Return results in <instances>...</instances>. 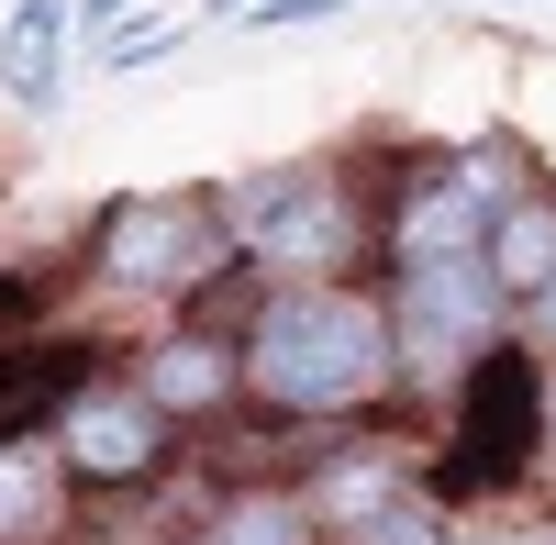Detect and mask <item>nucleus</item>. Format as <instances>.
I'll return each mask as SVG.
<instances>
[{
  "instance_id": "nucleus-1",
  "label": "nucleus",
  "mask_w": 556,
  "mask_h": 545,
  "mask_svg": "<svg viewBox=\"0 0 556 545\" xmlns=\"http://www.w3.org/2000/svg\"><path fill=\"white\" fill-rule=\"evenodd\" d=\"M245 401L278 423H356V413H379V401L401 390L390 368V312L367 301L356 279H290V290H267L245 312Z\"/></svg>"
},
{
  "instance_id": "nucleus-2",
  "label": "nucleus",
  "mask_w": 556,
  "mask_h": 545,
  "mask_svg": "<svg viewBox=\"0 0 556 545\" xmlns=\"http://www.w3.org/2000/svg\"><path fill=\"white\" fill-rule=\"evenodd\" d=\"M212 201L235 223V256L267 290L345 279V267H367V245H379V201H367L345 167H256L235 190H212Z\"/></svg>"
},
{
  "instance_id": "nucleus-3",
  "label": "nucleus",
  "mask_w": 556,
  "mask_h": 545,
  "mask_svg": "<svg viewBox=\"0 0 556 545\" xmlns=\"http://www.w3.org/2000/svg\"><path fill=\"white\" fill-rule=\"evenodd\" d=\"M89 290L101 301H201L235 279V223H223L212 190H134L89 223Z\"/></svg>"
},
{
  "instance_id": "nucleus-4",
  "label": "nucleus",
  "mask_w": 556,
  "mask_h": 545,
  "mask_svg": "<svg viewBox=\"0 0 556 545\" xmlns=\"http://www.w3.org/2000/svg\"><path fill=\"white\" fill-rule=\"evenodd\" d=\"M456 423H445V457H434V502H490V490L534 479V457L556 445V401H545V356L501 334L468 379L445 390Z\"/></svg>"
},
{
  "instance_id": "nucleus-5",
  "label": "nucleus",
  "mask_w": 556,
  "mask_h": 545,
  "mask_svg": "<svg viewBox=\"0 0 556 545\" xmlns=\"http://www.w3.org/2000/svg\"><path fill=\"white\" fill-rule=\"evenodd\" d=\"M379 312H390L401 390H456L501 334H513V301H501L490 256H412V267H390V301Z\"/></svg>"
},
{
  "instance_id": "nucleus-6",
  "label": "nucleus",
  "mask_w": 556,
  "mask_h": 545,
  "mask_svg": "<svg viewBox=\"0 0 556 545\" xmlns=\"http://www.w3.org/2000/svg\"><path fill=\"white\" fill-rule=\"evenodd\" d=\"M523 190V156L513 145H468V156H434L424 178H401V201L379 212V256L412 267V256H479L490 212Z\"/></svg>"
},
{
  "instance_id": "nucleus-7",
  "label": "nucleus",
  "mask_w": 556,
  "mask_h": 545,
  "mask_svg": "<svg viewBox=\"0 0 556 545\" xmlns=\"http://www.w3.org/2000/svg\"><path fill=\"white\" fill-rule=\"evenodd\" d=\"M167 434L178 423L134 379H78L56 413H45V445H56L67 490H146V479H167V457H178Z\"/></svg>"
},
{
  "instance_id": "nucleus-8",
  "label": "nucleus",
  "mask_w": 556,
  "mask_h": 545,
  "mask_svg": "<svg viewBox=\"0 0 556 545\" xmlns=\"http://www.w3.org/2000/svg\"><path fill=\"white\" fill-rule=\"evenodd\" d=\"M134 390H146L167 423H212V413L245 401V356H235V334H212V324H167L146 356H134Z\"/></svg>"
},
{
  "instance_id": "nucleus-9",
  "label": "nucleus",
  "mask_w": 556,
  "mask_h": 545,
  "mask_svg": "<svg viewBox=\"0 0 556 545\" xmlns=\"http://www.w3.org/2000/svg\"><path fill=\"white\" fill-rule=\"evenodd\" d=\"M401 490H412V457H390V445H323V468L301 479V512H312V534H356Z\"/></svg>"
},
{
  "instance_id": "nucleus-10",
  "label": "nucleus",
  "mask_w": 556,
  "mask_h": 545,
  "mask_svg": "<svg viewBox=\"0 0 556 545\" xmlns=\"http://www.w3.org/2000/svg\"><path fill=\"white\" fill-rule=\"evenodd\" d=\"M56 89H67V0H12L0 12V101L56 112Z\"/></svg>"
},
{
  "instance_id": "nucleus-11",
  "label": "nucleus",
  "mask_w": 556,
  "mask_h": 545,
  "mask_svg": "<svg viewBox=\"0 0 556 545\" xmlns=\"http://www.w3.org/2000/svg\"><path fill=\"white\" fill-rule=\"evenodd\" d=\"M479 256H490V279H501V301H534L545 279H556V190H523L490 212V235H479Z\"/></svg>"
},
{
  "instance_id": "nucleus-12",
  "label": "nucleus",
  "mask_w": 556,
  "mask_h": 545,
  "mask_svg": "<svg viewBox=\"0 0 556 545\" xmlns=\"http://www.w3.org/2000/svg\"><path fill=\"white\" fill-rule=\"evenodd\" d=\"M67 523V468L45 434H0V545H45Z\"/></svg>"
},
{
  "instance_id": "nucleus-13",
  "label": "nucleus",
  "mask_w": 556,
  "mask_h": 545,
  "mask_svg": "<svg viewBox=\"0 0 556 545\" xmlns=\"http://www.w3.org/2000/svg\"><path fill=\"white\" fill-rule=\"evenodd\" d=\"M201 534H212V545H323L312 512H301V490H235Z\"/></svg>"
},
{
  "instance_id": "nucleus-14",
  "label": "nucleus",
  "mask_w": 556,
  "mask_h": 545,
  "mask_svg": "<svg viewBox=\"0 0 556 545\" xmlns=\"http://www.w3.org/2000/svg\"><path fill=\"white\" fill-rule=\"evenodd\" d=\"M456 523H445V502H434V490H401V502H379V512H367L356 534H334V545H445Z\"/></svg>"
},
{
  "instance_id": "nucleus-15",
  "label": "nucleus",
  "mask_w": 556,
  "mask_h": 545,
  "mask_svg": "<svg viewBox=\"0 0 556 545\" xmlns=\"http://www.w3.org/2000/svg\"><path fill=\"white\" fill-rule=\"evenodd\" d=\"M167 45H178V23H123V34H101V67H112V78H123V67H156Z\"/></svg>"
},
{
  "instance_id": "nucleus-16",
  "label": "nucleus",
  "mask_w": 556,
  "mask_h": 545,
  "mask_svg": "<svg viewBox=\"0 0 556 545\" xmlns=\"http://www.w3.org/2000/svg\"><path fill=\"white\" fill-rule=\"evenodd\" d=\"M513 324H523V345H534V356H556V279H545L534 301H513Z\"/></svg>"
},
{
  "instance_id": "nucleus-17",
  "label": "nucleus",
  "mask_w": 556,
  "mask_h": 545,
  "mask_svg": "<svg viewBox=\"0 0 556 545\" xmlns=\"http://www.w3.org/2000/svg\"><path fill=\"white\" fill-rule=\"evenodd\" d=\"M67 23L101 45V34H123V23H134V0H67Z\"/></svg>"
},
{
  "instance_id": "nucleus-18",
  "label": "nucleus",
  "mask_w": 556,
  "mask_h": 545,
  "mask_svg": "<svg viewBox=\"0 0 556 545\" xmlns=\"http://www.w3.org/2000/svg\"><path fill=\"white\" fill-rule=\"evenodd\" d=\"M445 545H523V534H445Z\"/></svg>"
},
{
  "instance_id": "nucleus-19",
  "label": "nucleus",
  "mask_w": 556,
  "mask_h": 545,
  "mask_svg": "<svg viewBox=\"0 0 556 545\" xmlns=\"http://www.w3.org/2000/svg\"><path fill=\"white\" fill-rule=\"evenodd\" d=\"M523 545H556V523H523Z\"/></svg>"
},
{
  "instance_id": "nucleus-20",
  "label": "nucleus",
  "mask_w": 556,
  "mask_h": 545,
  "mask_svg": "<svg viewBox=\"0 0 556 545\" xmlns=\"http://www.w3.org/2000/svg\"><path fill=\"white\" fill-rule=\"evenodd\" d=\"M167 545H212V534H167Z\"/></svg>"
}]
</instances>
